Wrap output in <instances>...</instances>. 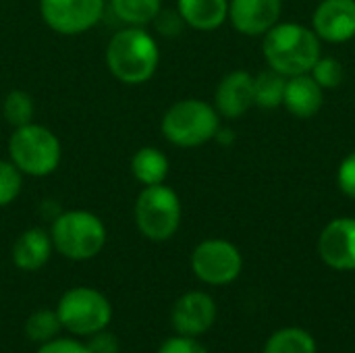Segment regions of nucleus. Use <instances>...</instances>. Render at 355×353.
I'll list each match as a JSON object with an SVG mask.
<instances>
[{"instance_id":"nucleus-1","label":"nucleus","mask_w":355,"mask_h":353,"mask_svg":"<svg viewBox=\"0 0 355 353\" xmlns=\"http://www.w3.org/2000/svg\"><path fill=\"white\" fill-rule=\"evenodd\" d=\"M158 62V44L144 27H125L116 31L106 46L108 71L127 85H139L152 79Z\"/></svg>"},{"instance_id":"nucleus-2","label":"nucleus","mask_w":355,"mask_h":353,"mask_svg":"<svg viewBox=\"0 0 355 353\" xmlns=\"http://www.w3.org/2000/svg\"><path fill=\"white\" fill-rule=\"evenodd\" d=\"M262 48L268 67L285 77L310 73L320 58V37L297 23H277L264 33Z\"/></svg>"},{"instance_id":"nucleus-3","label":"nucleus","mask_w":355,"mask_h":353,"mask_svg":"<svg viewBox=\"0 0 355 353\" xmlns=\"http://www.w3.org/2000/svg\"><path fill=\"white\" fill-rule=\"evenodd\" d=\"M50 239L54 250L75 262L96 258L106 243L104 223L87 210H67L52 221Z\"/></svg>"},{"instance_id":"nucleus-4","label":"nucleus","mask_w":355,"mask_h":353,"mask_svg":"<svg viewBox=\"0 0 355 353\" xmlns=\"http://www.w3.org/2000/svg\"><path fill=\"white\" fill-rule=\"evenodd\" d=\"M10 162L29 177L52 175L62 158V148L58 137L44 125L27 123L17 127L8 139Z\"/></svg>"},{"instance_id":"nucleus-5","label":"nucleus","mask_w":355,"mask_h":353,"mask_svg":"<svg viewBox=\"0 0 355 353\" xmlns=\"http://www.w3.org/2000/svg\"><path fill=\"white\" fill-rule=\"evenodd\" d=\"M162 135L179 148H196L218 133V112L204 100L175 102L162 117Z\"/></svg>"},{"instance_id":"nucleus-6","label":"nucleus","mask_w":355,"mask_h":353,"mask_svg":"<svg viewBox=\"0 0 355 353\" xmlns=\"http://www.w3.org/2000/svg\"><path fill=\"white\" fill-rule=\"evenodd\" d=\"M135 225L139 233L150 241L171 239L181 225V200L175 189L160 185H148L135 200Z\"/></svg>"},{"instance_id":"nucleus-7","label":"nucleus","mask_w":355,"mask_h":353,"mask_svg":"<svg viewBox=\"0 0 355 353\" xmlns=\"http://www.w3.org/2000/svg\"><path fill=\"white\" fill-rule=\"evenodd\" d=\"M62 329L79 337H92L104 331L112 320V306L104 293L94 287H73L62 293L56 306Z\"/></svg>"},{"instance_id":"nucleus-8","label":"nucleus","mask_w":355,"mask_h":353,"mask_svg":"<svg viewBox=\"0 0 355 353\" xmlns=\"http://www.w3.org/2000/svg\"><path fill=\"white\" fill-rule=\"evenodd\" d=\"M243 268L239 250L225 239H206L191 254L193 275L208 285L220 287L233 283Z\"/></svg>"},{"instance_id":"nucleus-9","label":"nucleus","mask_w":355,"mask_h":353,"mask_svg":"<svg viewBox=\"0 0 355 353\" xmlns=\"http://www.w3.org/2000/svg\"><path fill=\"white\" fill-rule=\"evenodd\" d=\"M104 6V0H40V15L52 31L77 35L98 25Z\"/></svg>"},{"instance_id":"nucleus-10","label":"nucleus","mask_w":355,"mask_h":353,"mask_svg":"<svg viewBox=\"0 0 355 353\" xmlns=\"http://www.w3.org/2000/svg\"><path fill=\"white\" fill-rule=\"evenodd\" d=\"M216 320V304L208 293L189 291L181 295L171 312V322L177 335L200 337L212 329Z\"/></svg>"},{"instance_id":"nucleus-11","label":"nucleus","mask_w":355,"mask_h":353,"mask_svg":"<svg viewBox=\"0 0 355 353\" xmlns=\"http://www.w3.org/2000/svg\"><path fill=\"white\" fill-rule=\"evenodd\" d=\"M318 254L335 270H355V218L331 221L320 233Z\"/></svg>"},{"instance_id":"nucleus-12","label":"nucleus","mask_w":355,"mask_h":353,"mask_svg":"<svg viewBox=\"0 0 355 353\" xmlns=\"http://www.w3.org/2000/svg\"><path fill=\"white\" fill-rule=\"evenodd\" d=\"M314 33L331 44L355 37V0H322L314 10Z\"/></svg>"},{"instance_id":"nucleus-13","label":"nucleus","mask_w":355,"mask_h":353,"mask_svg":"<svg viewBox=\"0 0 355 353\" xmlns=\"http://www.w3.org/2000/svg\"><path fill=\"white\" fill-rule=\"evenodd\" d=\"M281 0H229V19L245 35H264L279 23Z\"/></svg>"},{"instance_id":"nucleus-14","label":"nucleus","mask_w":355,"mask_h":353,"mask_svg":"<svg viewBox=\"0 0 355 353\" xmlns=\"http://www.w3.org/2000/svg\"><path fill=\"white\" fill-rule=\"evenodd\" d=\"M216 112L225 119H239L254 106V77L248 71H233L216 87Z\"/></svg>"},{"instance_id":"nucleus-15","label":"nucleus","mask_w":355,"mask_h":353,"mask_svg":"<svg viewBox=\"0 0 355 353\" xmlns=\"http://www.w3.org/2000/svg\"><path fill=\"white\" fill-rule=\"evenodd\" d=\"M324 102V89L316 83L310 73L287 77L283 106L297 119H312L318 114Z\"/></svg>"},{"instance_id":"nucleus-16","label":"nucleus","mask_w":355,"mask_h":353,"mask_svg":"<svg viewBox=\"0 0 355 353\" xmlns=\"http://www.w3.org/2000/svg\"><path fill=\"white\" fill-rule=\"evenodd\" d=\"M52 250L54 246H52L50 233L40 227H31L17 237L12 246V262L17 268L25 273H33L48 264Z\"/></svg>"},{"instance_id":"nucleus-17","label":"nucleus","mask_w":355,"mask_h":353,"mask_svg":"<svg viewBox=\"0 0 355 353\" xmlns=\"http://www.w3.org/2000/svg\"><path fill=\"white\" fill-rule=\"evenodd\" d=\"M177 10L185 25L200 31H212L229 19V0H179Z\"/></svg>"},{"instance_id":"nucleus-18","label":"nucleus","mask_w":355,"mask_h":353,"mask_svg":"<svg viewBox=\"0 0 355 353\" xmlns=\"http://www.w3.org/2000/svg\"><path fill=\"white\" fill-rule=\"evenodd\" d=\"M131 173L144 185H160L168 175V158L158 148H139L131 158Z\"/></svg>"},{"instance_id":"nucleus-19","label":"nucleus","mask_w":355,"mask_h":353,"mask_svg":"<svg viewBox=\"0 0 355 353\" xmlns=\"http://www.w3.org/2000/svg\"><path fill=\"white\" fill-rule=\"evenodd\" d=\"M110 8L127 27H144L154 23L162 10V0H110Z\"/></svg>"},{"instance_id":"nucleus-20","label":"nucleus","mask_w":355,"mask_h":353,"mask_svg":"<svg viewBox=\"0 0 355 353\" xmlns=\"http://www.w3.org/2000/svg\"><path fill=\"white\" fill-rule=\"evenodd\" d=\"M287 87V77L275 69H266L254 77V104L260 108H277L283 104Z\"/></svg>"},{"instance_id":"nucleus-21","label":"nucleus","mask_w":355,"mask_h":353,"mask_svg":"<svg viewBox=\"0 0 355 353\" xmlns=\"http://www.w3.org/2000/svg\"><path fill=\"white\" fill-rule=\"evenodd\" d=\"M264 353H316V341L308 331L287 327L268 337Z\"/></svg>"},{"instance_id":"nucleus-22","label":"nucleus","mask_w":355,"mask_h":353,"mask_svg":"<svg viewBox=\"0 0 355 353\" xmlns=\"http://www.w3.org/2000/svg\"><path fill=\"white\" fill-rule=\"evenodd\" d=\"M62 325L56 310H37L25 320V337L33 343H48L58 337Z\"/></svg>"},{"instance_id":"nucleus-23","label":"nucleus","mask_w":355,"mask_h":353,"mask_svg":"<svg viewBox=\"0 0 355 353\" xmlns=\"http://www.w3.org/2000/svg\"><path fill=\"white\" fill-rule=\"evenodd\" d=\"M33 112H35V104H33V98L23 92V89H12L6 94L4 102H2V114L6 119L8 125H12L15 129L17 127H23L27 123H33Z\"/></svg>"},{"instance_id":"nucleus-24","label":"nucleus","mask_w":355,"mask_h":353,"mask_svg":"<svg viewBox=\"0 0 355 353\" xmlns=\"http://www.w3.org/2000/svg\"><path fill=\"white\" fill-rule=\"evenodd\" d=\"M23 185V173L10 162V160H0V208L12 204Z\"/></svg>"},{"instance_id":"nucleus-25","label":"nucleus","mask_w":355,"mask_h":353,"mask_svg":"<svg viewBox=\"0 0 355 353\" xmlns=\"http://www.w3.org/2000/svg\"><path fill=\"white\" fill-rule=\"evenodd\" d=\"M310 73H312V77L316 79V83L322 89H335L343 81V67H341V62L335 60V58H329V56H324V58L320 56Z\"/></svg>"},{"instance_id":"nucleus-26","label":"nucleus","mask_w":355,"mask_h":353,"mask_svg":"<svg viewBox=\"0 0 355 353\" xmlns=\"http://www.w3.org/2000/svg\"><path fill=\"white\" fill-rule=\"evenodd\" d=\"M158 353H208V350L196 341V337H183V335H177V337H171L166 339Z\"/></svg>"},{"instance_id":"nucleus-27","label":"nucleus","mask_w":355,"mask_h":353,"mask_svg":"<svg viewBox=\"0 0 355 353\" xmlns=\"http://www.w3.org/2000/svg\"><path fill=\"white\" fill-rule=\"evenodd\" d=\"M154 23H156V29H158L162 35H166V37L179 35L181 29H183V25H185V21H183V17L179 15V10H160L158 17L154 19Z\"/></svg>"},{"instance_id":"nucleus-28","label":"nucleus","mask_w":355,"mask_h":353,"mask_svg":"<svg viewBox=\"0 0 355 353\" xmlns=\"http://www.w3.org/2000/svg\"><path fill=\"white\" fill-rule=\"evenodd\" d=\"M337 183H339V189L354 198L355 200V152H352L339 166V173H337Z\"/></svg>"},{"instance_id":"nucleus-29","label":"nucleus","mask_w":355,"mask_h":353,"mask_svg":"<svg viewBox=\"0 0 355 353\" xmlns=\"http://www.w3.org/2000/svg\"><path fill=\"white\" fill-rule=\"evenodd\" d=\"M37 353H89L85 343H79L77 339H52L48 343H42Z\"/></svg>"},{"instance_id":"nucleus-30","label":"nucleus","mask_w":355,"mask_h":353,"mask_svg":"<svg viewBox=\"0 0 355 353\" xmlns=\"http://www.w3.org/2000/svg\"><path fill=\"white\" fill-rule=\"evenodd\" d=\"M85 345H87L89 353L121 352V347H119V339H116L112 333H106V329H104V331H100V333H96V335H92V337H89V341H87Z\"/></svg>"}]
</instances>
